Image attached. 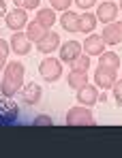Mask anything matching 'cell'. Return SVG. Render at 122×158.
I'll return each mask as SVG.
<instances>
[{
	"label": "cell",
	"mask_w": 122,
	"mask_h": 158,
	"mask_svg": "<svg viewBox=\"0 0 122 158\" xmlns=\"http://www.w3.org/2000/svg\"><path fill=\"white\" fill-rule=\"evenodd\" d=\"M24 75H26V66L20 60L7 62L4 75H2V81H0V92H2V96H7V98L15 96V94L24 88Z\"/></svg>",
	"instance_id": "cell-1"
},
{
	"label": "cell",
	"mask_w": 122,
	"mask_h": 158,
	"mask_svg": "<svg viewBox=\"0 0 122 158\" xmlns=\"http://www.w3.org/2000/svg\"><path fill=\"white\" fill-rule=\"evenodd\" d=\"M67 126H94V115H92V109L86 105H77L71 107L67 111V118H64Z\"/></svg>",
	"instance_id": "cell-2"
},
{
	"label": "cell",
	"mask_w": 122,
	"mask_h": 158,
	"mask_svg": "<svg viewBox=\"0 0 122 158\" xmlns=\"http://www.w3.org/2000/svg\"><path fill=\"white\" fill-rule=\"evenodd\" d=\"M39 73H41V77L45 81L54 83L62 75V62L58 58H43V62L39 64Z\"/></svg>",
	"instance_id": "cell-3"
},
{
	"label": "cell",
	"mask_w": 122,
	"mask_h": 158,
	"mask_svg": "<svg viewBox=\"0 0 122 158\" xmlns=\"http://www.w3.org/2000/svg\"><path fill=\"white\" fill-rule=\"evenodd\" d=\"M4 24L11 28L13 32L24 30V28L28 26V11L22 9V6H15L13 11H9V13L4 15Z\"/></svg>",
	"instance_id": "cell-4"
},
{
	"label": "cell",
	"mask_w": 122,
	"mask_h": 158,
	"mask_svg": "<svg viewBox=\"0 0 122 158\" xmlns=\"http://www.w3.org/2000/svg\"><path fill=\"white\" fill-rule=\"evenodd\" d=\"M118 81V71H114V69H107V66H101L98 64L97 71H94V83H97L98 88H103V90H109V88H114V83Z\"/></svg>",
	"instance_id": "cell-5"
},
{
	"label": "cell",
	"mask_w": 122,
	"mask_h": 158,
	"mask_svg": "<svg viewBox=\"0 0 122 158\" xmlns=\"http://www.w3.org/2000/svg\"><path fill=\"white\" fill-rule=\"evenodd\" d=\"M118 11H120V4H116L114 0H103L97 6V19L103 24H111V22H116Z\"/></svg>",
	"instance_id": "cell-6"
},
{
	"label": "cell",
	"mask_w": 122,
	"mask_h": 158,
	"mask_svg": "<svg viewBox=\"0 0 122 158\" xmlns=\"http://www.w3.org/2000/svg\"><path fill=\"white\" fill-rule=\"evenodd\" d=\"M9 45H11V52H15L17 56H26L32 49V41L28 39V34L22 32V30L13 32V36L9 39Z\"/></svg>",
	"instance_id": "cell-7"
},
{
	"label": "cell",
	"mask_w": 122,
	"mask_h": 158,
	"mask_svg": "<svg viewBox=\"0 0 122 158\" xmlns=\"http://www.w3.org/2000/svg\"><path fill=\"white\" fill-rule=\"evenodd\" d=\"M101 36H103V41H105L107 45H120L122 43V22L116 19V22L107 24V26L103 28Z\"/></svg>",
	"instance_id": "cell-8"
},
{
	"label": "cell",
	"mask_w": 122,
	"mask_h": 158,
	"mask_svg": "<svg viewBox=\"0 0 122 158\" xmlns=\"http://www.w3.org/2000/svg\"><path fill=\"white\" fill-rule=\"evenodd\" d=\"M41 94H43V90H41V85L37 81L24 83V88L20 90V96H22V101H24L26 105H37L41 101Z\"/></svg>",
	"instance_id": "cell-9"
},
{
	"label": "cell",
	"mask_w": 122,
	"mask_h": 158,
	"mask_svg": "<svg viewBox=\"0 0 122 158\" xmlns=\"http://www.w3.org/2000/svg\"><path fill=\"white\" fill-rule=\"evenodd\" d=\"M77 101L79 105H86V107H92L98 103V85H90L86 83L84 88L77 90Z\"/></svg>",
	"instance_id": "cell-10"
},
{
	"label": "cell",
	"mask_w": 122,
	"mask_h": 158,
	"mask_svg": "<svg viewBox=\"0 0 122 158\" xmlns=\"http://www.w3.org/2000/svg\"><path fill=\"white\" fill-rule=\"evenodd\" d=\"M105 41H103V36L101 34H88V39L84 41V53H88V56H101V53L105 52Z\"/></svg>",
	"instance_id": "cell-11"
},
{
	"label": "cell",
	"mask_w": 122,
	"mask_h": 158,
	"mask_svg": "<svg viewBox=\"0 0 122 158\" xmlns=\"http://www.w3.org/2000/svg\"><path fill=\"white\" fill-rule=\"evenodd\" d=\"M84 53V47H81V43H77V41H64L62 45H60V60L62 62H73L77 56H81Z\"/></svg>",
	"instance_id": "cell-12"
},
{
	"label": "cell",
	"mask_w": 122,
	"mask_h": 158,
	"mask_svg": "<svg viewBox=\"0 0 122 158\" xmlns=\"http://www.w3.org/2000/svg\"><path fill=\"white\" fill-rule=\"evenodd\" d=\"M60 45H62V43H60V36H58L54 30H47V34H45V36L37 43V49H39L41 53H45V56H47V53H54L58 47H60Z\"/></svg>",
	"instance_id": "cell-13"
},
{
	"label": "cell",
	"mask_w": 122,
	"mask_h": 158,
	"mask_svg": "<svg viewBox=\"0 0 122 158\" xmlns=\"http://www.w3.org/2000/svg\"><path fill=\"white\" fill-rule=\"evenodd\" d=\"M60 24L62 28L67 30V32H79V13H75V11H62V15H60Z\"/></svg>",
	"instance_id": "cell-14"
},
{
	"label": "cell",
	"mask_w": 122,
	"mask_h": 158,
	"mask_svg": "<svg viewBox=\"0 0 122 158\" xmlns=\"http://www.w3.org/2000/svg\"><path fill=\"white\" fill-rule=\"evenodd\" d=\"M97 13H90V11H84L81 15H79V32H84V34H90V32H94V28H97Z\"/></svg>",
	"instance_id": "cell-15"
},
{
	"label": "cell",
	"mask_w": 122,
	"mask_h": 158,
	"mask_svg": "<svg viewBox=\"0 0 122 158\" xmlns=\"http://www.w3.org/2000/svg\"><path fill=\"white\" fill-rule=\"evenodd\" d=\"M26 34H28V39H30L32 43H39V41L47 34V28L43 26V24H39L37 19H32V22H28V26H26Z\"/></svg>",
	"instance_id": "cell-16"
},
{
	"label": "cell",
	"mask_w": 122,
	"mask_h": 158,
	"mask_svg": "<svg viewBox=\"0 0 122 158\" xmlns=\"http://www.w3.org/2000/svg\"><path fill=\"white\" fill-rule=\"evenodd\" d=\"M34 19H37L39 24H43L47 30H51L54 24H56V11H54V9H39Z\"/></svg>",
	"instance_id": "cell-17"
},
{
	"label": "cell",
	"mask_w": 122,
	"mask_h": 158,
	"mask_svg": "<svg viewBox=\"0 0 122 158\" xmlns=\"http://www.w3.org/2000/svg\"><path fill=\"white\" fill-rule=\"evenodd\" d=\"M98 64L101 66H107V69H114V71H118L120 69V56L114 52H103L98 56Z\"/></svg>",
	"instance_id": "cell-18"
},
{
	"label": "cell",
	"mask_w": 122,
	"mask_h": 158,
	"mask_svg": "<svg viewBox=\"0 0 122 158\" xmlns=\"http://www.w3.org/2000/svg\"><path fill=\"white\" fill-rule=\"evenodd\" d=\"M86 83H88V73H84V71H71V75H69V85H71L73 90L84 88Z\"/></svg>",
	"instance_id": "cell-19"
},
{
	"label": "cell",
	"mask_w": 122,
	"mask_h": 158,
	"mask_svg": "<svg viewBox=\"0 0 122 158\" xmlns=\"http://www.w3.org/2000/svg\"><path fill=\"white\" fill-rule=\"evenodd\" d=\"M88 69H90V56L88 53L77 56L73 62H71V71H84V73H88Z\"/></svg>",
	"instance_id": "cell-20"
},
{
	"label": "cell",
	"mask_w": 122,
	"mask_h": 158,
	"mask_svg": "<svg viewBox=\"0 0 122 158\" xmlns=\"http://www.w3.org/2000/svg\"><path fill=\"white\" fill-rule=\"evenodd\" d=\"M9 52H11V45H9V41L0 39V71L7 66V58H9Z\"/></svg>",
	"instance_id": "cell-21"
},
{
	"label": "cell",
	"mask_w": 122,
	"mask_h": 158,
	"mask_svg": "<svg viewBox=\"0 0 122 158\" xmlns=\"http://www.w3.org/2000/svg\"><path fill=\"white\" fill-rule=\"evenodd\" d=\"M71 2H73V0H49L51 9H54V11H60V13H62V11H69V9H71Z\"/></svg>",
	"instance_id": "cell-22"
},
{
	"label": "cell",
	"mask_w": 122,
	"mask_h": 158,
	"mask_svg": "<svg viewBox=\"0 0 122 158\" xmlns=\"http://www.w3.org/2000/svg\"><path fill=\"white\" fill-rule=\"evenodd\" d=\"M75 6L81 9V11H90L92 6H97V0H73Z\"/></svg>",
	"instance_id": "cell-23"
},
{
	"label": "cell",
	"mask_w": 122,
	"mask_h": 158,
	"mask_svg": "<svg viewBox=\"0 0 122 158\" xmlns=\"http://www.w3.org/2000/svg\"><path fill=\"white\" fill-rule=\"evenodd\" d=\"M111 90H114V98H116V103L122 107V79H118V81L114 83Z\"/></svg>",
	"instance_id": "cell-24"
},
{
	"label": "cell",
	"mask_w": 122,
	"mask_h": 158,
	"mask_svg": "<svg viewBox=\"0 0 122 158\" xmlns=\"http://www.w3.org/2000/svg\"><path fill=\"white\" fill-rule=\"evenodd\" d=\"M34 124L37 126H51V118L49 115H37L34 118Z\"/></svg>",
	"instance_id": "cell-25"
},
{
	"label": "cell",
	"mask_w": 122,
	"mask_h": 158,
	"mask_svg": "<svg viewBox=\"0 0 122 158\" xmlns=\"http://www.w3.org/2000/svg\"><path fill=\"white\" fill-rule=\"evenodd\" d=\"M41 4V0H28V4H26V11H30V9H37Z\"/></svg>",
	"instance_id": "cell-26"
},
{
	"label": "cell",
	"mask_w": 122,
	"mask_h": 158,
	"mask_svg": "<svg viewBox=\"0 0 122 158\" xmlns=\"http://www.w3.org/2000/svg\"><path fill=\"white\" fill-rule=\"evenodd\" d=\"M7 13H9V11H7V2H4V0H0V19H2Z\"/></svg>",
	"instance_id": "cell-27"
},
{
	"label": "cell",
	"mask_w": 122,
	"mask_h": 158,
	"mask_svg": "<svg viewBox=\"0 0 122 158\" xmlns=\"http://www.w3.org/2000/svg\"><path fill=\"white\" fill-rule=\"evenodd\" d=\"M13 4H15V6H22V9H26L28 0H13Z\"/></svg>",
	"instance_id": "cell-28"
},
{
	"label": "cell",
	"mask_w": 122,
	"mask_h": 158,
	"mask_svg": "<svg viewBox=\"0 0 122 158\" xmlns=\"http://www.w3.org/2000/svg\"><path fill=\"white\" fill-rule=\"evenodd\" d=\"M98 101L105 103V101H107V94H105V92H98Z\"/></svg>",
	"instance_id": "cell-29"
},
{
	"label": "cell",
	"mask_w": 122,
	"mask_h": 158,
	"mask_svg": "<svg viewBox=\"0 0 122 158\" xmlns=\"http://www.w3.org/2000/svg\"><path fill=\"white\" fill-rule=\"evenodd\" d=\"M120 9H122V2H120Z\"/></svg>",
	"instance_id": "cell-30"
}]
</instances>
